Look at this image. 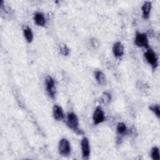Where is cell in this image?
Masks as SVG:
<instances>
[{
  "mask_svg": "<svg viewBox=\"0 0 160 160\" xmlns=\"http://www.w3.org/2000/svg\"><path fill=\"white\" fill-rule=\"evenodd\" d=\"M152 8V4L150 1H146L144 2L141 7L142 15L144 19H148L150 16Z\"/></svg>",
  "mask_w": 160,
  "mask_h": 160,
  "instance_id": "11",
  "label": "cell"
},
{
  "mask_svg": "<svg viewBox=\"0 0 160 160\" xmlns=\"http://www.w3.org/2000/svg\"><path fill=\"white\" fill-rule=\"evenodd\" d=\"M116 131L119 135L120 136H124L128 132V129L126 127V125L122 122H118L116 127Z\"/></svg>",
  "mask_w": 160,
  "mask_h": 160,
  "instance_id": "14",
  "label": "cell"
},
{
  "mask_svg": "<svg viewBox=\"0 0 160 160\" xmlns=\"http://www.w3.org/2000/svg\"><path fill=\"white\" fill-rule=\"evenodd\" d=\"M144 56L146 61L153 69H156L158 66V57L152 49H147L146 51L144 54Z\"/></svg>",
  "mask_w": 160,
  "mask_h": 160,
  "instance_id": "2",
  "label": "cell"
},
{
  "mask_svg": "<svg viewBox=\"0 0 160 160\" xmlns=\"http://www.w3.org/2000/svg\"><path fill=\"white\" fill-rule=\"evenodd\" d=\"M94 76L97 82L99 85H104L106 82V78L105 74L100 70H97L94 72Z\"/></svg>",
  "mask_w": 160,
  "mask_h": 160,
  "instance_id": "12",
  "label": "cell"
},
{
  "mask_svg": "<svg viewBox=\"0 0 160 160\" xmlns=\"http://www.w3.org/2000/svg\"><path fill=\"white\" fill-rule=\"evenodd\" d=\"M149 109L159 119L160 117V106L159 104H154L149 106Z\"/></svg>",
  "mask_w": 160,
  "mask_h": 160,
  "instance_id": "16",
  "label": "cell"
},
{
  "mask_svg": "<svg viewBox=\"0 0 160 160\" xmlns=\"http://www.w3.org/2000/svg\"><path fill=\"white\" fill-rule=\"evenodd\" d=\"M52 114L54 118L58 121L64 119L65 114L62 107L58 104H54L52 108Z\"/></svg>",
  "mask_w": 160,
  "mask_h": 160,
  "instance_id": "8",
  "label": "cell"
},
{
  "mask_svg": "<svg viewBox=\"0 0 160 160\" xmlns=\"http://www.w3.org/2000/svg\"><path fill=\"white\" fill-rule=\"evenodd\" d=\"M81 148L82 159L84 160L89 159L91 154V148L89 141L88 138H82L81 141Z\"/></svg>",
  "mask_w": 160,
  "mask_h": 160,
  "instance_id": "5",
  "label": "cell"
},
{
  "mask_svg": "<svg viewBox=\"0 0 160 160\" xmlns=\"http://www.w3.org/2000/svg\"><path fill=\"white\" fill-rule=\"evenodd\" d=\"M151 157L153 160H159L160 159V152L159 149L157 146H154L151 150Z\"/></svg>",
  "mask_w": 160,
  "mask_h": 160,
  "instance_id": "15",
  "label": "cell"
},
{
  "mask_svg": "<svg viewBox=\"0 0 160 160\" xmlns=\"http://www.w3.org/2000/svg\"><path fill=\"white\" fill-rule=\"evenodd\" d=\"M66 124L69 129H72L76 134L81 135L84 132L79 127V122L77 115L74 112H69L66 116Z\"/></svg>",
  "mask_w": 160,
  "mask_h": 160,
  "instance_id": "1",
  "label": "cell"
},
{
  "mask_svg": "<svg viewBox=\"0 0 160 160\" xmlns=\"http://www.w3.org/2000/svg\"><path fill=\"white\" fill-rule=\"evenodd\" d=\"M101 100L103 104H108L111 101V95L109 92H104L101 96Z\"/></svg>",
  "mask_w": 160,
  "mask_h": 160,
  "instance_id": "18",
  "label": "cell"
},
{
  "mask_svg": "<svg viewBox=\"0 0 160 160\" xmlns=\"http://www.w3.org/2000/svg\"><path fill=\"white\" fill-rule=\"evenodd\" d=\"M112 51L114 56L117 58H120L124 54V46L121 42L117 41L115 43H114L112 46Z\"/></svg>",
  "mask_w": 160,
  "mask_h": 160,
  "instance_id": "9",
  "label": "cell"
},
{
  "mask_svg": "<svg viewBox=\"0 0 160 160\" xmlns=\"http://www.w3.org/2000/svg\"><path fill=\"white\" fill-rule=\"evenodd\" d=\"M59 51L62 56H67L70 52V49L66 44L64 43H61L59 44Z\"/></svg>",
  "mask_w": 160,
  "mask_h": 160,
  "instance_id": "17",
  "label": "cell"
},
{
  "mask_svg": "<svg viewBox=\"0 0 160 160\" xmlns=\"http://www.w3.org/2000/svg\"><path fill=\"white\" fill-rule=\"evenodd\" d=\"M23 34H24V36L26 40L27 41V42L28 43L32 42V41H33L34 36H33V32H32L31 28H29V26L24 27L23 28Z\"/></svg>",
  "mask_w": 160,
  "mask_h": 160,
  "instance_id": "13",
  "label": "cell"
},
{
  "mask_svg": "<svg viewBox=\"0 0 160 160\" xmlns=\"http://www.w3.org/2000/svg\"><path fill=\"white\" fill-rule=\"evenodd\" d=\"M45 84L48 94L51 98H54L56 94V88L55 86V82L53 78L50 76H48L46 78Z\"/></svg>",
  "mask_w": 160,
  "mask_h": 160,
  "instance_id": "6",
  "label": "cell"
},
{
  "mask_svg": "<svg viewBox=\"0 0 160 160\" xmlns=\"http://www.w3.org/2000/svg\"><path fill=\"white\" fill-rule=\"evenodd\" d=\"M90 44L94 48H98L99 46V42L98 40L97 39L94 38L91 39Z\"/></svg>",
  "mask_w": 160,
  "mask_h": 160,
  "instance_id": "19",
  "label": "cell"
},
{
  "mask_svg": "<svg viewBox=\"0 0 160 160\" xmlns=\"http://www.w3.org/2000/svg\"><path fill=\"white\" fill-rule=\"evenodd\" d=\"M33 19L34 21V22L39 26L43 27L45 26L46 23V20L44 14L41 12H36L34 14Z\"/></svg>",
  "mask_w": 160,
  "mask_h": 160,
  "instance_id": "10",
  "label": "cell"
},
{
  "mask_svg": "<svg viewBox=\"0 0 160 160\" xmlns=\"http://www.w3.org/2000/svg\"><path fill=\"white\" fill-rule=\"evenodd\" d=\"M59 153L62 156H68L71 152V144L68 139L61 138L58 144Z\"/></svg>",
  "mask_w": 160,
  "mask_h": 160,
  "instance_id": "4",
  "label": "cell"
},
{
  "mask_svg": "<svg viewBox=\"0 0 160 160\" xmlns=\"http://www.w3.org/2000/svg\"><path fill=\"white\" fill-rule=\"evenodd\" d=\"M92 120L94 124L98 125L103 122L105 120V114L103 109L101 107H97L92 114Z\"/></svg>",
  "mask_w": 160,
  "mask_h": 160,
  "instance_id": "7",
  "label": "cell"
},
{
  "mask_svg": "<svg viewBox=\"0 0 160 160\" xmlns=\"http://www.w3.org/2000/svg\"><path fill=\"white\" fill-rule=\"evenodd\" d=\"M134 44L139 48H144L146 49L149 48V40L146 34L136 32L134 38Z\"/></svg>",
  "mask_w": 160,
  "mask_h": 160,
  "instance_id": "3",
  "label": "cell"
}]
</instances>
